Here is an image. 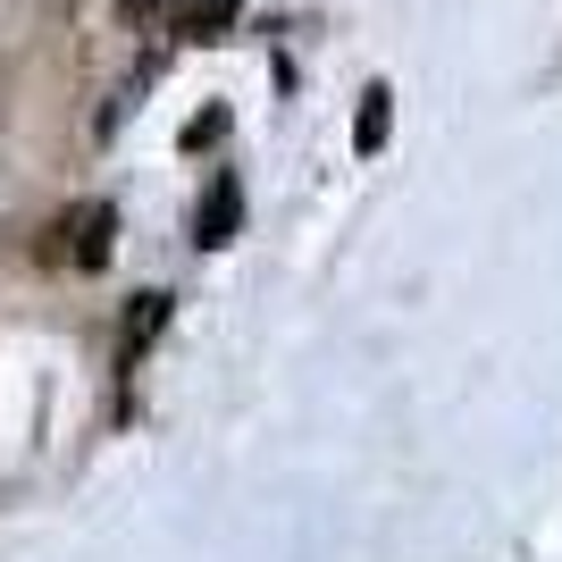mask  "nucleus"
<instances>
[{"label": "nucleus", "instance_id": "obj_1", "mask_svg": "<svg viewBox=\"0 0 562 562\" xmlns=\"http://www.w3.org/2000/svg\"><path fill=\"white\" fill-rule=\"evenodd\" d=\"M59 235H68V244H59V260H68V269H101V260H110V244H117V211H110V202H85V211L59 218Z\"/></svg>", "mask_w": 562, "mask_h": 562}, {"label": "nucleus", "instance_id": "obj_3", "mask_svg": "<svg viewBox=\"0 0 562 562\" xmlns=\"http://www.w3.org/2000/svg\"><path fill=\"white\" fill-rule=\"evenodd\" d=\"M168 303H177V294H135V311H126V336H117V361H126V370H135L143 345L168 328Z\"/></svg>", "mask_w": 562, "mask_h": 562}, {"label": "nucleus", "instance_id": "obj_4", "mask_svg": "<svg viewBox=\"0 0 562 562\" xmlns=\"http://www.w3.org/2000/svg\"><path fill=\"white\" fill-rule=\"evenodd\" d=\"M386 135H395V93H386V85H370V93H361V126H352V151H361V160H378V151H386Z\"/></svg>", "mask_w": 562, "mask_h": 562}, {"label": "nucleus", "instance_id": "obj_5", "mask_svg": "<svg viewBox=\"0 0 562 562\" xmlns=\"http://www.w3.org/2000/svg\"><path fill=\"white\" fill-rule=\"evenodd\" d=\"M218 135H227V110H202V117L186 126V151H202V143H218Z\"/></svg>", "mask_w": 562, "mask_h": 562}, {"label": "nucleus", "instance_id": "obj_2", "mask_svg": "<svg viewBox=\"0 0 562 562\" xmlns=\"http://www.w3.org/2000/svg\"><path fill=\"white\" fill-rule=\"evenodd\" d=\"M235 227H244V186H235V177H218V186L202 193V211H193V244H202V252H218V244H235Z\"/></svg>", "mask_w": 562, "mask_h": 562}]
</instances>
